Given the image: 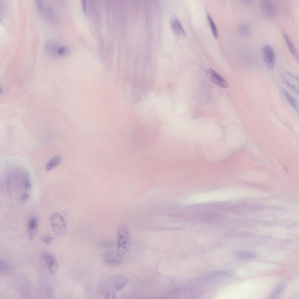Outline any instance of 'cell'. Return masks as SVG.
<instances>
[{
  "mask_svg": "<svg viewBox=\"0 0 299 299\" xmlns=\"http://www.w3.org/2000/svg\"><path fill=\"white\" fill-rule=\"evenodd\" d=\"M128 277L123 274H117L110 277L107 281L109 289L112 291H119L121 290L129 282Z\"/></svg>",
  "mask_w": 299,
  "mask_h": 299,
  "instance_id": "obj_3",
  "label": "cell"
},
{
  "mask_svg": "<svg viewBox=\"0 0 299 299\" xmlns=\"http://www.w3.org/2000/svg\"><path fill=\"white\" fill-rule=\"evenodd\" d=\"M283 92L287 101L294 109L298 112V105L296 100L286 89H283Z\"/></svg>",
  "mask_w": 299,
  "mask_h": 299,
  "instance_id": "obj_17",
  "label": "cell"
},
{
  "mask_svg": "<svg viewBox=\"0 0 299 299\" xmlns=\"http://www.w3.org/2000/svg\"><path fill=\"white\" fill-rule=\"evenodd\" d=\"M282 35L291 53L295 58L298 60V53L288 35L285 32H283Z\"/></svg>",
  "mask_w": 299,
  "mask_h": 299,
  "instance_id": "obj_14",
  "label": "cell"
},
{
  "mask_svg": "<svg viewBox=\"0 0 299 299\" xmlns=\"http://www.w3.org/2000/svg\"><path fill=\"white\" fill-rule=\"evenodd\" d=\"M170 25L173 32L176 35L185 37L186 33L179 20L176 17H172L170 21Z\"/></svg>",
  "mask_w": 299,
  "mask_h": 299,
  "instance_id": "obj_9",
  "label": "cell"
},
{
  "mask_svg": "<svg viewBox=\"0 0 299 299\" xmlns=\"http://www.w3.org/2000/svg\"><path fill=\"white\" fill-rule=\"evenodd\" d=\"M10 266L8 264L5 260L1 259L0 260V271L2 273L8 272L10 270Z\"/></svg>",
  "mask_w": 299,
  "mask_h": 299,
  "instance_id": "obj_22",
  "label": "cell"
},
{
  "mask_svg": "<svg viewBox=\"0 0 299 299\" xmlns=\"http://www.w3.org/2000/svg\"><path fill=\"white\" fill-rule=\"evenodd\" d=\"M31 183L29 181H26L25 185V190H29L31 188Z\"/></svg>",
  "mask_w": 299,
  "mask_h": 299,
  "instance_id": "obj_25",
  "label": "cell"
},
{
  "mask_svg": "<svg viewBox=\"0 0 299 299\" xmlns=\"http://www.w3.org/2000/svg\"><path fill=\"white\" fill-rule=\"evenodd\" d=\"M280 78L289 89L295 94H299V80L298 77L291 73L284 72L280 74Z\"/></svg>",
  "mask_w": 299,
  "mask_h": 299,
  "instance_id": "obj_4",
  "label": "cell"
},
{
  "mask_svg": "<svg viewBox=\"0 0 299 299\" xmlns=\"http://www.w3.org/2000/svg\"><path fill=\"white\" fill-rule=\"evenodd\" d=\"M262 55L265 66L268 69H272L275 62V52L274 48L269 45H264L262 47Z\"/></svg>",
  "mask_w": 299,
  "mask_h": 299,
  "instance_id": "obj_5",
  "label": "cell"
},
{
  "mask_svg": "<svg viewBox=\"0 0 299 299\" xmlns=\"http://www.w3.org/2000/svg\"><path fill=\"white\" fill-rule=\"evenodd\" d=\"M28 239L30 241L33 240L36 237L38 232V225L36 218H31L28 221Z\"/></svg>",
  "mask_w": 299,
  "mask_h": 299,
  "instance_id": "obj_12",
  "label": "cell"
},
{
  "mask_svg": "<svg viewBox=\"0 0 299 299\" xmlns=\"http://www.w3.org/2000/svg\"><path fill=\"white\" fill-rule=\"evenodd\" d=\"M238 31L239 34L245 38L249 37L251 34V27L246 23L241 24L238 27Z\"/></svg>",
  "mask_w": 299,
  "mask_h": 299,
  "instance_id": "obj_15",
  "label": "cell"
},
{
  "mask_svg": "<svg viewBox=\"0 0 299 299\" xmlns=\"http://www.w3.org/2000/svg\"><path fill=\"white\" fill-rule=\"evenodd\" d=\"M40 240L44 243L50 244L54 241V238L51 234H45L42 235L40 237Z\"/></svg>",
  "mask_w": 299,
  "mask_h": 299,
  "instance_id": "obj_19",
  "label": "cell"
},
{
  "mask_svg": "<svg viewBox=\"0 0 299 299\" xmlns=\"http://www.w3.org/2000/svg\"><path fill=\"white\" fill-rule=\"evenodd\" d=\"M59 46L55 40L50 39L45 45V51L49 57L55 58L58 56L57 52Z\"/></svg>",
  "mask_w": 299,
  "mask_h": 299,
  "instance_id": "obj_11",
  "label": "cell"
},
{
  "mask_svg": "<svg viewBox=\"0 0 299 299\" xmlns=\"http://www.w3.org/2000/svg\"><path fill=\"white\" fill-rule=\"evenodd\" d=\"M42 256L46 264L51 261L55 260L54 255L47 251H44L43 252Z\"/></svg>",
  "mask_w": 299,
  "mask_h": 299,
  "instance_id": "obj_23",
  "label": "cell"
},
{
  "mask_svg": "<svg viewBox=\"0 0 299 299\" xmlns=\"http://www.w3.org/2000/svg\"><path fill=\"white\" fill-rule=\"evenodd\" d=\"M29 197V195L28 194H23L21 197V200L23 201H25L27 200Z\"/></svg>",
  "mask_w": 299,
  "mask_h": 299,
  "instance_id": "obj_26",
  "label": "cell"
},
{
  "mask_svg": "<svg viewBox=\"0 0 299 299\" xmlns=\"http://www.w3.org/2000/svg\"><path fill=\"white\" fill-rule=\"evenodd\" d=\"M61 157L58 155L53 157L46 164L45 169L46 171H48L58 165L61 162Z\"/></svg>",
  "mask_w": 299,
  "mask_h": 299,
  "instance_id": "obj_16",
  "label": "cell"
},
{
  "mask_svg": "<svg viewBox=\"0 0 299 299\" xmlns=\"http://www.w3.org/2000/svg\"><path fill=\"white\" fill-rule=\"evenodd\" d=\"M50 220L51 228L56 234L61 236L66 234L67 225L62 215L58 212H54L51 215Z\"/></svg>",
  "mask_w": 299,
  "mask_h": 299,
  "instance_id": "obj_2",
  "label": "cell"
},
{
  "mask_svg": "<svg viewBox=\"0 0 299 299\" xmlns=\"http://www.w3.org/2000/svg\"><path fill=\"white\" fill-rule=\"evenodd\" d=\"M48 270L51 274H55L58 268V265L56 260L52 261L47 264Z\"/></svg>",
  "mask_w": 299,
  "mask_h": 299,
  "instance_id": "obj_18",
  "label": "cell"
},
{
  "mask_svg": "<svg viewBox=\"0 0 299 299\" xmlns=\"http://www.w3.org/2000/svg\"><path fill=\"white\" fill-rule=\"evenodd\" d=\"M262 11L265 16L270 18L275 14L276 11L275 4L271 0H263L260 3Z\"/></svg>",
  "mask_w": 299,
  "mask_h": 299,
  "instance_id": "obj_8",
  "label": "cell"
},
{
  "mask_svg": "<svg viewBox=\"0 0 299 299\" xmlns=\"http://www.w3.org/2000/svg\"><path fill=\"white\" fill-rule=\"evenodd\" d=\"M286 287V285L285 284H282L279 285L276 288L274 292L270 295L269 298H276L278 295L284 290Z\"/></svg>",
  "mask_w": 299,
  "mask_h": 299,
  "instance_id": "obj_21",
  "label": "cell"
},
{
  "mask_svg": "<svg viewBox=\"0 0 299 299\" xmlns=\"http://www.w3.org/2000/svg\"><path fill=\"white\" fill-rule=\"evenodd\" d=\"M238 273V270L234 268H230L211 272L206 276L209 277H228L236 276Z\"/></svg>",
  "mask_w": 299,
  "mask_h": 299,
  "instance_id": "obj_10",
  "label": "cell"
},
{
  "mask_svg": "<svg viewBox=\"0 0 299 299\" xmlns=\"http://www.w3.org/2000/svg\"><path fill=\"white\" fill-rule=\"evenodd\" d=\"M206 77L211 82L222 88H227L228 84L226 81L218 73L211 69L206 72Z\"/></svg>",
  "mask_w": 299,
  "mask_h": 299,
  "instance_id": "obj_7",
  "label": "cell"
},
{
  "mask_svg": "<svg viewBox=\"0 0 299 299\" xmlns=\"http://www.w3.org/2000/svg\"><path fill=\"white\" fill-rule=\"evenodd\" d=\"M207 16L213 35L215 38H217L218 37V33L215 25L209 13H207Z\"/></svg>",
  "mask_w": 299,
  "mask_h": 299,
  "instance_id": "obj_20",
  "label": "cell"
},
{
  "mask_svg": "<svg viewBox=\"0 0 299 299\" xmlns=\"http://www.w3.org/2000/svg\"><path fill=\"white\" fill-rule=\"evenodd\" d=\"M102 258L106 264L112 267H116L121 264L124 260L123 256L120 255L117 251H108L102 255Z\"/></svg>",
  "mask_w": 299,
  "mask_h": 299,
  "instance_id": "obj_6",
  "label": "cell"
},
{
  "mask_svg": "<svg viewBox=\"0 0 299 299\" xmlns=\"http://www.w3.org/2000/svg\"><path fill=\"white\" fill-rule=\"evenodd\" d=\"M235 257L241 260H252L256 257L257 254L254 252L251 251H238L235 254Z\"/></svg>",
  "mask_w": 299,
  "mask_h": 299,
  "instance_id": "obj_13",
  "label": "cell"
},
{
  "mask_svg": "<svg viewBox=\"0 0 299 299\" xmlns=\"http://www.w3.org/2000/svg\"><path fill=\"white\" fill-rule=\"evenodd\" d=\"M118 242L117 251L119 255L123 256L128 251L131 245V237L128 227L122 224L117 230Z\"/></svg>",
  "mask_w": 299,
  "mask_h": 299,
  "instance_id": "obj_1",
  "label": "cell"
},
{
  "mask_svg": "<svg viewBox=\"0 0 299 299\" xmlns=\"http://www.w3.org/2000/svg\"><path fill=\"white\" fill-rule=\"evenodd\" d=\"M69 51L68 49L66 47L63 46H59L57 51L58 56L65 55L68 53Z\"/></svg>",
  "mask_w": 299,
  "mask_h": 299,
  "instance_id": "obj_24",
  "label": "cell"
},
{
  "mask_svg": "<svg viewBox=\"0 0 299 299\" xmlns=\"http://www.w3.org/2000/svg\"><path fill=\"white\" fill-rule=\"evenodd\" d=\"M83 5L84 12L86 13V3L85 1H83Z\"/></svg>",
  "mask_w": 299,
  "mask_h": 299,
  "instance_id": "obj_27",
  "label": "cell"
}]
</instances>
